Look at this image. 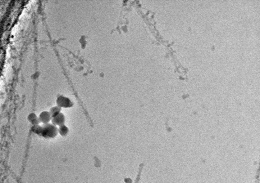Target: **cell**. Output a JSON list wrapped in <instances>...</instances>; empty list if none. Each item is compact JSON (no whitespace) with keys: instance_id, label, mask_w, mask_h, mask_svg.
I'll use <instances>...</instances> for the list:
<instances>
[{"instance_id":"52a82bcc","label":"cell","mask_w":260,"mask_h":183,"mask_svg":"<svg viewBox=\"0 0 260 183\" xmlns=\"http://www.w3.org/2000/svg\"><path fill=\"white\" fill-rule=\"evenodd\" d=\"M58 129V133H60L61 135L65 136L67 133L68 130L66 126L64 125L59 126Z\"/></svg>"},{"instance_id":"6da1fadb","label":"cell","mask_w":260,"mask_h":183,"mask_svg":"<svg viewBox=\"0 0 260 183\" xmlns=\"http://www.w3.org/2000/svg\"><path fill=\"white\" fill-rule=\"evenodd\" d=\"M32 130L35 133L46 138H52L57 136L58 133V129L53 124L50 123L34 125Z\"/></svg>"},{"instance_id":"277c9868","label":"cell","mask_w":260,"mask_h":183,"mask_svg":"<svg viewBox=\"0 0 260 183\" xmlns=\"http://www.w3.org/2000/svg\"><path fill=\"white\" fill-rule=\"evenodd\" d=\"M57 102L58 106L60 107H70L71 105V102L69 100L62 97H58Z\"/></svg>"},{"instance_id":"5b68a950","label":"cell","mask_w":260,"mask_h":183,"mask_svg":"<svg viewBox=\"0 0 260 183\" xmlns=\"http://www.w3.org/2000/svg\"><path fill=\"white\" fill-rule=\"evenodd\" d=\"M61 107L59 106H55L52 108L50 111V113L52 117L57 115L58 114L60 113L61 111Z\"/></svg>"},{"instance_id":"8992f818","label":"cell","mask_w":260,"mask_h":183,"mask_svg":"<svg viewBox=\"0 0 260 183\" xmlns=\"http://www.w3.org/2000/svg\"><path fill=\"white\" fill-rule=\"evenodd\" d=\"M30 122L33 124L34 126L39 125V124L40 122L39 121V117L37 118L36 115L34 114H30Z\"/></svg>"},{"instance_id":"7a4b0ae2","label":"cell","mask_w":260,"mask_h":183,"mask_svg":"<svg viewBox=\"0 0 260 183\" xmlns=\"http://www.w3.org/2000/svg\"><path fill=\"white\" fill-rule=\"evenodd\" d=\"M51 121L52 124L56 126H60L64 125L65 121L64 116L62 113L60 112L57 115L52 117Z\"/></svg>"},{"instance_id":"3957f363","label":"cell","mask_w":260,"mask_h":183,"mask_svg":"<svg viewBox=\"0 0 260 183\" xmlns=\"http://www.w3.org/2000/svg\"><path fill=\"white\" fill-rule=\"evenodd\" d=\"M40 122L43 124L47 123H49L51 119L52 116L50 112L43 111L41 113L39 117Z\"/></svg>"}]
</instances>
